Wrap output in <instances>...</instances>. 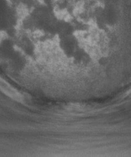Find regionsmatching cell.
<instances>
[{"instance_id": "obj_1", "label": "cell", "mask_w": 131, "mask_h": 157, "mask_svg": "<svg viewBox=\"0 0 131 157\" xmlns=\"http://www.w3.org/2000/svg\"><path fill=\"white\" fill-rule=\"evenodd\" d=\"M0 91H2L10 99L18 102H24V97L16 89L0 77Z\"/></svg>"}, {"instance_id": "obj_2", "label": "cell", "mask_w": 131, "mask_h": 157, "mask_svg": "<svg viewBox=\"0 0 131 157\" xmlns=\"http://www.w3.org/2000/svg\"><path fill=\"white\" fill-rule=\"evenodd\" d=\"M18 2H20L21 4L25 6H32L34 4V0H18Z\"/></svg>"}]
</instances>
